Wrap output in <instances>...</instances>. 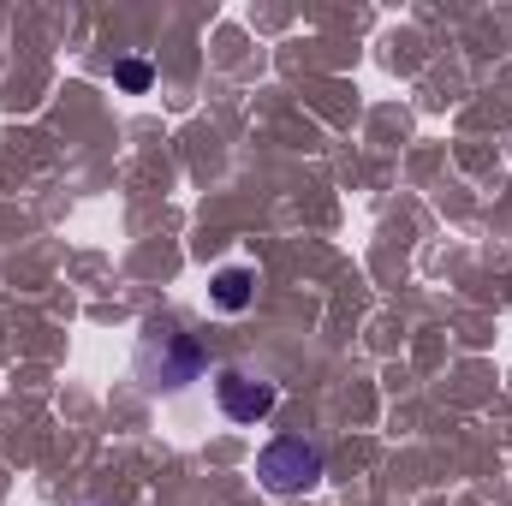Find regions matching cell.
<instances>
[{"instance_id": "cell-1", "label": "cell", "mask_w": 512, "mask_h": 506, "mask_svg": "<svg viewBox=\"0 0 512 506\" xmlns=\"http://www.w3.org/2000/svg\"><path fill=\"white\" fill-rule=\"evenodd\" d=\"M137 376L149 393H179L185 381L203 376V352L191 334L167 328V322H149L143 328V346H137Z\"/></svg>"}, {"instance_id": "cell-3", "label": "cell", "mask_w": 512, "mask_h": 506, "mask_svg": "<svg viewBox=\"0 0 512 506\" xmlns=\"http://www.w3.org/2000/svg\"><path fill=\"white\" fill-rule=\"evenodd\" d=\"M274 399H280V387L262 376H245V370H221L215 376V405L233 417V423H262L268 411H274Z\"/></svg>"}, {"instance_id": "cell-4", "label": "cell", "mask_w": 512, "mask_h": 506, "mask_svg": "<svg viewBox=\"0 0 512 506\" xmlns=\"http://www.w3.org/2000/svg\"><path fill=\"white\" fill-rule=\"evenodd\" d=\"M251 298H256V274H251V268H221V274L209 280V304H215V310H227V316L251 310Z\"/></svg>"}, {"instance_id": "cell-5", "label": "cell", "mask_w": 512, "mask_h": 506, "mask_svg": "<svg viewBox=\"0 0 512 506\" xmlns=\"http://www.w3.org/2000/svg\"><path fill=\"white\" fill-rule=\"evenodd\" d=\"M120 84H126V90H143V84H149V72L131 60V66H120Z\"/></svg>"}, {"instance_id": "cell-2", "label": "cell", "mask_w": 512, "mask_h": 506, "mask_svg": "<svg viewBox=\"0 0 512 506\" xmlns=\"http://www.w3.org/2000/svg\"><path fill=\"white\" fill-rule=\"evenodd\" d=\"M256 477H262L268 495H304V489L322 483V447H310V441H298V435L268 441V447L256 453Z\"/></svg>"}]
</instances>
